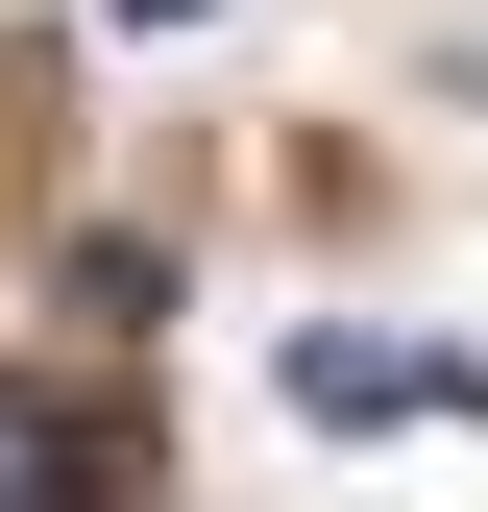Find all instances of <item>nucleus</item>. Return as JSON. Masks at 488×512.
Listing matches in <instances>:
<instances>
[{
  "instance_id": "f257e3e1",
  "label": "nucleus",
  "mask_w": 488,
  "mask_h": 512,
  "mask_svg": "<svg viewBox=\"0 0 488 512\" xmlns=\"http://www.w3.org/2000/svg\"><path fill=\"white\" fill-rule=\"evenodd\" d=\"M293 415L391 439V415H464V366H440V342H293Z\"/></svg>"
},
{
  "instance_id": "7ed1b4c3",
  "label": "nucleus",
  "mask_w": 488,
  "mask_h": 512,
  "mask_svg": "<svg viewBox=\"0 0 488 512\" xmlns=\"http://www.w3.org/2000/svg\"><path fill=\"white\" fill-rule=\"evenodd\" d=\"M122 25H220V0H122Z\"/></svg>"
},
{
  "instance_id": "f03ea898",
  "label": "nucleus",
  "mask_w": 488,
  "mask_h": 512,
  "mask_svg": "<svg viewBox=\"0 0 488 512\" xmlns=\"http://www.w3.org/2000/svg\"><path fill=\"white\" fill-rule=\"evenodd\" d=\"M0 512H122V464H98L49 391H0Z\"/></svg>"
}]
</instances>
